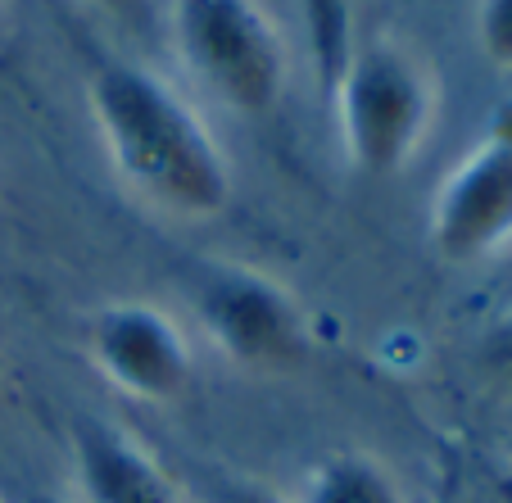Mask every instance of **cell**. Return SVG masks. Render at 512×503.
I'll return each mask as SVG.
<instances>
[{
    "label": "cell",
    "instance_id": "cell-12",
    "mask_svg": "<svg viewBox=\"0 0 512 503\" xmlns=\"http://www.w3.org/2000/svg\"><path fill=\"white\" fill-rule=\"evenodd\" d=\"M213 503H281V499L272 490H263V485H223Z\"/></svg>",
    "mask_w": 512,
    "mask_h": 503
},
{
    "label": "cell",
    "instance_id": "cell-10",
    "mask_svg": "<svg viewBox=\"0 0 512 503\" xmlns=\"http://www.w3.org/2000/svg\"><path fill=\"white\" fill-rule=\"evenodd\" d=\"M476 41L485 59L503 73H512V0H481L476 10Z\"/></svg>",
    "mask_w": 512,
    "mask_h": 503
},
{
    "label": "cell",
    "instance_id": "cell-13",
    "mask_svg": "<svg viewBox=\"0 0 512 503\" xmlns=\"http://www.w3.org/2000/svg\"><path fill=\"white\" fill-rule=\"evenodd\" d=\"M494 503H512V467L494 476Z\"/></svg>",
    "mask_w": 512,
    "mask_h": 503
},
{
    "label": "cell",
    "instance_id": "cell-7",
    "mask_svg": "<svg viewBox=\"0 0 512 503\" xmlns=\"http://www.w3.org/2000/svg\"><path fill=\"white\" fill-rule=\"evenodd\" d=\"M78 476L87 503H182L159 463L100 422L78 426Z\"/></svg>",
    "mask_w": 512,
    "mask_h": 503
},
{
    "label": "cell",
    "instance_id": "cell-15",
    "mask_svg": "<svg viewBox=\"0 0 512 503\" xmlns=\"http://www.w3.org/2000/svg\"><path fill=\"white\" fill-rule=\"evenodd\" d=\"M96 5H123V0H96Z\"/></svg>",
    "mask_w": 512,
    "mask_h": 503
},
{
    "label": "cell",
    "instance_id": "cell-8",
    "mask_svg": "<svg viewBox=\"0 0 512 503\" xmlns=\"http://www.w3.org/2000/svg\"><path fill=\"white\" fill-rule=\"evenodd\" d=\"M304 503H404V494L381 463L363 454H340L309 476Z\"/></svg>",
    "mask_w": 512,
    "mask_h": 503
},
{
    "label": "cell",
    "instance_id": "cell-5",
    "mask_svg": "<svg viewBox=\"0 0 512 503\" xmlns=\"http://www.w3.org/2000/svg\"><path fill=\"white\" fill-rule=\"evenodd\" d=\"M91 363L127 399H177L191 386V345L155 304H114L91 322Z\"/></svg>",
    "mask_w": 512,
    "mask_h": 503
},
{
    "label": "cell",
    "instance_id": "cell-1",
    "mask_svg": "<svg viewBox=\"0 0 512 503\" xmlns=\"http://www.w3.org/2000/svg\"><path fill=\"white\" fill-rule=\"evenodd\" d=\"M91 118L114 173L173 218H213L232 200V168L204 118L141 64L91 78Z\"/></svg>",
    "mask_w": 512,
    "mask_h": 503
},
{
    "label": "cell",
    "instance_id": "cell-9",
    "mask_svg": "<svg viewBox=\"0 0 512 503\" xmlns=\"http://www.w3.org/2000/svg\"><path fill=\"white\" fill-rule=\"evenodd\" d=\"M309 5V28H313V46L318 59L331 68H345V0H304Z\"/></svg>",
    "mask_w": 512,
    "mask_h": 503
},
{
    "label": "cell",
    "instance_id": "cell-11",
    "mask_svg": "<svg viewBox=\"0 0 512 503\" xmlns=\"http://www.w3.org/2000/svg\"><path fill=\"white\" fill-rule=\"evenodd\" d=\"M481 363H485V372H490V377L512 395V318H503L499 327H494L490 336H485V345H481Z\"/></svg>",
    "mask_w": 512,
    "mask_h": 503
},
{
    "label": "cell",
    "instance_id": "cell-4",
    "mask_svg": "<svg viewBox=\"0 0 512 503\" xmlns=\"http://www.w3.org/2000/svg\"><path fill=\"white\" fill-rule=\"evenodd\" d=\"M200 322L232 363L259 372L304 358V318L277 281L259 272H213L200 291Z\"/></svg>",
    "mask_w": 512,
    "mask_h": 503
},
{
    "label": "cell",
    "instance_id": "cell-2",
    "mask_svg": "<svg viewBox=\"0 0 512 503\" xmlns=\"http://www.w3.org/2000/svg\"><path fill=\"white\" fill-rule=\"evenodd\" d=\"M173 37L182 64L227 109L263 118L281 105L290 55L259 0H173Z\"/></svg>",
    "mask_w": 512,
    "mask_h": 503
},
{
    "label": "cell",
    "instance_id": "cell-14",
    "mask_svg": "<svg viewBox=\"0 0 512 503\" xmlns=\"http://www.w3.org/2000/svg\"><path fill=\"white\" fill-rule=\"evenodd\" d=\"M28 503H59V499H50V494H37V499H28Z\"/></svg>",
    "mask_w": 512,
    "mask_h": 503
},
{
    "label": "cell",
    "instance_id": "cell-3",
    "mask_svg": "<svg viewBox=\"0 0 512 503\" xmlns=\"http://www.w3.org/2000/svg\"><path fill=\"white\" fill-rule=\"evenodd\" d=\"M340 136L358 173L390 177L413 159L431 123V82L395 46H368L340 68Z\"/></svg>",
    "mask_w": 512,
    "mask_h": 503
},
{
    "label": "cell",
    "instance_id": "cell-6",
    "mask_svg": "<svg viewBox=\"0 0 512 503\" xmlns=\"http://www.w3.org/2000/svg\"><path fill=\"white\" fill-rule=\"evenodd\" d=\"M431 241L458 263L512 241V132H494L449 173L431 209Z\"/></svg>",
    "mask_w": 512,
    "mask_h": 503
}]
</instances>
